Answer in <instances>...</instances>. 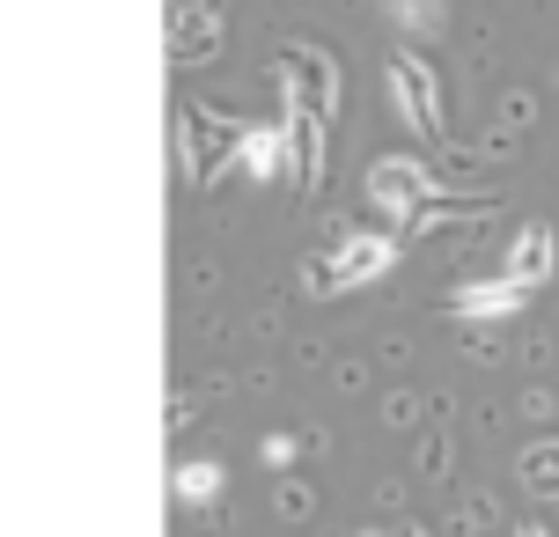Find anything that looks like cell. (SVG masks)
I'll return each mask as SVG.
<instances>
[{
    "label": "cell",
    "mask_w": 559,
    "mask_h": 537,
    "mask_svg": "<svg viewBox=\"0 0 559 537\" xmlns=\"http://www.w3.org/2000/svg\"><path fill=\"white\" fill-rule=\"evenodd\" d=\"M552 258H559L552 228H545V222L523 228V236H515V251H508V281H515V287H545V281H552Z\"/></svg>",
    "instance_id": "cell-1"
},
{
    "label": "cell",
    "mask_w": 559,
    "mask_h": 537,
    "mask_svg": "<svg viewBox=\"0 0 559 537\" xmlns=\"http://www.w3.org/2000/svg\"><path fill=\"white\" fill-rule=\"evenodd\" d=\"M391 258H397V243H391V236H354V243H346V251L332 258V281H338V287L376 281V273H383Z\"/></svg>",
    "instance_id": "cell-2"
},
{
    "label": "cell",
    "mask_w": 559,
    "mask_h": 537,
    "mask_svg": "<svg viewBox=\"0 0 559 537\" xmlns=\"http://www.w3.org/2000/svg\"><path fill=\"white\" fill-rule=\"evenodd\" d=\"M523 295H531V287H515V281L456 287V310H464V317H508V310H523Z\"/></svg>",
    "instance_id": "cell-3"
},
{
    "label": "cell",
    "mask_w": 559,
    "mask_h": 537,
    "mask_svg": "<svg viewBox=\"0 0 559 537\" xmlns=\"http://www.w3.org/2000/svg\"><path fill=\"white\" fill-rule=\"evenodd\" d=\"M214 493H222V472L214 464H185L177 472V501H214Z\"/></svg>",
    "instance_id": "cell-4"
},
{
    "label": "cell",
    "mask_w": 559,
    "mask_h": 537,
    "mask_svg": "<svg viewBox=\"0 0 559 537\" xmlns=\"http://www.w3.org/2000/svg\"><path fill=\"white\" fill-rule=\"evenodd\" d=\"M243 170H273V133H265V126H258V133H243Z\"/></svg>",
    "instance_id": "cell-5"
},
{
    "label": "cell",
    "mask_w": 559,
    "mask_h": 537,
    "mask_svg": "<svg viewBox=\"0 0 559 537\" xmlns=\"http://www.w3.org/2000/svg\"><path fill=\"white\" fill-rule=\"evenodd\" d=\"M523 537H545V530H523Z\"/></svg>",
    "instance_id": "cell-6"
}]
</instances>
